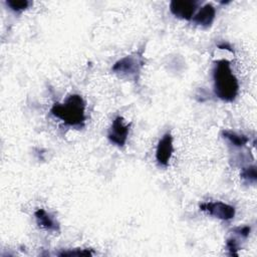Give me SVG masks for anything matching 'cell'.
Here are the masks:
<instances>
[{
  "label": "cell",
  "mask_w": 257,
  "mask_h": 257,
  "mask_svg": "<svg viewBox=\"0 0 257 257\" xmlns=\"http://www.w3.org/2000/svg\"><path fill=\"white\" fill-rule=\"evenodd\" d=\"M214 91L222 100L232 101L236 98L239 90V83L232 72L230 62L227 59L217 60L213 69Z\"/></svg>",
  "instance_id": "6da1fadb"
},
{
  "label": "cell",
  "mask_w": 257,
  "mask_h": 257,
  "mask_svg": "<svg viewBox=\"0 0 257 257\" xmlns=\"http://www.w3.org/2000/svg\"><path fill=\"white\" fill-rule=\"evenodd\" d=\"M51 113L67 125H83L85 120L84 100L78 94H71L64 102L53 104L51 107Z\"/></svg>",
  "instance_id": "7a4b0ae2"
},
{
  "label": "cell",
  "mask_w": 257,
  "mask_h": 257,
  "mask_svg": "<svg viewBox=\"0 0 257 257\" xmlns=\"http://www.w3.org/2000/svg\"><path fill=\"white\" fill-rule=\"evenodd\" d=\"M144 63L143 53L135 52L116 61L112 66V71L121 77L137 80Z\"/></svg>",
  "instance_id": "3957f363"
},
{
  "label": "cell",
  "mask_w": 257,
  "mask_h": 257,
  "mask_svg": "<svg viewBox=\"0 0 257 257\" xmlns=\"http://www.w3.org/2000/svg\"><path fill=\"white\" fill-rule=\"evenodd\" d=\"M200 210L221 220H230L235 216V208L220 201L202 203Z\"/></svg>",
  "instance_id": "277c9868"
},
{
  "label": "cell",
  "mask_w": 257,
  "mask_h": 257,
  "mask_svg": "<svg viewBox=\"0 0 257 257\" xmlns=\"http://www.w3.org/2000/svg\"><path fill=\"white\" fill-rule=\"evenodd\" d=\"M199 2L194 0H174L170 3V10L177 18L192 20Z\"/></svg>",
  "instance_id": "5b68a950"
},
{
  "label": "cell",
  "mask_w": 257,
  "mask_h": 257,
  "mask_svg": "<svg viewBox=\"0 0 257 257\" xmlns=\"http://www.w3.org/2000/svg\"><path fill=\"white\" fill-rule=\"evenodd\" d=\"M128 131L130 125L123 123V118L121 116H116L111 123L107 138L117 147H123L127 140Z\"/></svg>",
  "instance_id": "8992f818"
},
{
  "label": "cell",
  "mask_w": 257,
  "mask_h": 257,
  "mask_svg": "<svg viewBox=\"0 0 257 257\" xmlns=\"http://www.w3.org/2000/svg\"><path fill=\"white\" fill-rule=\"evenodd\" d=\"M174 151L173 137L170 133H167L159 141L156 150V159L161 166L167 167L171 160Z\"/></svg>",
  "instance_id": "52a82bcc"
},
{
  "label": "cell",
  "mask_w": 257,
  "mask_h": 257,
  "mask_svg": "<svg viewBox=\"0 0 257 257\" xmlns=\"http://www.w3.org/2000/svg\"><path fill=\"white\" fill-rule=\"evenodd\" d=\"M215 15H216V10L214 6L212 4L207 3L204 6H202L199 9V11L193 16L192 21L196 25H199L202 27H209L213 23L215 19Z\"/></svg>",
  "instance_id": "ba28073f"
},
{
  "label": "cell",
  "mask_w": 257,
  "mask_h": 257,
  "mask_svg": "<svg viewBox=\"0 0 257 257\" xmlns=\"http://www.w3.org/2000/svg\"><path fill=\"white\" fill-rule=\"evenodd\" d=\"M35 219L39 227L50 231H58L59 226L57 222L44 209H38L35 212Z\"/></svg>",
  "instance_id": "9c48e42d"
},
{
  "label": "cell",
  "mask_w": 257,
  "mask_h": 257,
  "mask_svg": "<svg viewBox=\"0 0 257 257\" xmlns=\"http://www.w3.org/2000/svg\"><path fill=\"white\" fill-rule=\"evenodd\" d=\"M223 136L225 139H227L232 145L236 146V147H243L245 146L249 139L244 136V135H239L237 133L234 132H230V131H224L223 132Z\"/></svg>",
  "instance_id": "30bf717a"
},
{
  "label": "cell",
  "mask_w": 257,
  "mask_h": 257,
  "mask_svg": "<svg viewBox=\"0 0 257 257\" xmlns=\"http://www.w3.org/2000/svg\"><path fill=\"white\" fill-rule=\"evenodd\" d=\"M241 178L249 183H255L257 180V172H256V166H249L247 168H244L241 172Z\"/></svg>",
  "instance_id": "8fae6325"
},
{
  "label": "cell",
  "mask_w": 257,
  "mask_h": 257,
  "mask_svg": "<svg viewBox=\"0 0 257 257\" xmlns=\"http://www.w3.org/2000/svg\"><path fill=\"white\" fill-rule=\"evenodd\" d=\"M6 4L14 11H22L29 6V2L26 0H8Z\"/></svg>",
  "instance_id": "7c38bea8"
},
{
  "label": "cell",
  "mask_w": 257,
  "mask_h": 257,
  "mask_svg": "<svg viewBox=\"0 0 257 257\" xmlns=\"http://www.w3.org/2000/svg\"><path fill=\"white\" fill-rule=\"evenodd\" d=\"M60 256H85L92 255V253L88 250H79V251H65L59 254Z\"/></svg>",
  "instance_id": "4fadbf2b"
},
{
  "label": "cell",
  "mask_w": 257,
  "mask_h": 257,
  "mask_svg": "<svg viewBox=\"0 0 257 257\" xmlns=\"http://www.w3.org/2000/svg\"><path fill=\"white\" fill-rule=\"evenodd\" d=\"M227 248L230 251L231 255H237V250L239 249V247H238V244L235 239L231 238V239L227 240Z\"/></svg>",
  "instance_id": "5bb4252c"
},
{
  "label": "cell",
  "mask_w": 257,
  "mask_h": 257,
  "mask_svg": "<svg viewBox=\"0 0 257 257\" xmlns=\"http://www.w3.org/2000/svg\"><path fill=\"white\" fill-rule=\"evenodd\" d=\"M234 231H235V233H236V234H239L240 236H242V237L246 238V237L249 235V233H250V227H248V226L238 227V228L234 229Z\"/></svg>",
  "instance_id": "9a60e30c"
}]
</instances>
